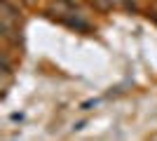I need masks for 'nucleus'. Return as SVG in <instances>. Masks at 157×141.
<instances>
[{
	"label": "nucleus",
	"mask_w": 157,
	"mask_h": 141,
	"mask_svg": "<svg viewBox=\"0 0 157 141\" xmlns=\"http://www.w3.org/2000/svg\"><path fill=\"white\" fill-rule=\"evenodd\" d=\"M98 7H113V5H134V0H94Z\"/></svg>",
	"instance_id": "obj_1"
}]
</instances>
